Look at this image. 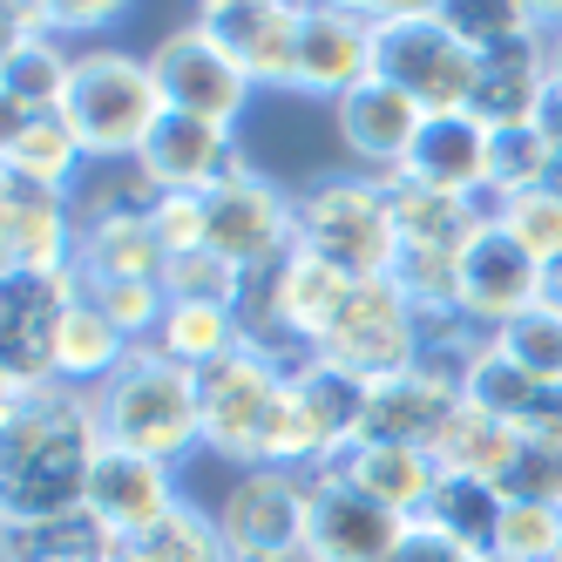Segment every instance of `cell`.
<instances>
[{
  "instance_id": "cell-1",
  "label": "cell",
  "mask_w": 562,
  "mask_h": 562,
  "mask_svg": "<svg viewBox=\"0 0 562 562\" xmlns=\"http://www.w3.org/2000/svg\"><path fill=\"white\" fill-rule=\"evenodd\" d=\"M95 393L42 386L27 400H0V521L42 529L89 508V481L102 461Z\"/></svg>"
},
{
  "instance_id": "cell-2",
  "label": "cell",
  "mask_w": 562,
  "mask_h": 562,
  "mask_svg": "<svg viewBox=\"0 0 562 562\" xmlns=\"http://www.w3.org/2000/svg\"><path fill=\"white\" fill-rule=\"evenodd\" d=\"M196 393H204V454L231 461L237 474L245 468H305L285 367L237 346L217 367L196 373Z\"/></svg>"
},
{
  "instance_id": "cell-3",
  "label": "cell",
  "mask_w": 562,
  "mask_h": 562,
  "mask_svg": "<svg viewBox=\"0 0 562 562\" xmlns=\"http://www.w3.org/2000/svg\"><path fill=\"white\" fill-rule=\"evenodd\" d=\"M95 414H102L109 448L149 454L164 468H183L204 454V393H196V373L164 359L156 346L130 352V367L95 393Z\"/></svg>"
},
{
  "instance_id": "cell-4",
  "label": "cell",
  "mask_w": 562,
  "mask_h": 562,
  "mask_svg": "<svg viewBox=\"0 0 562 562\" xmlns=\"http://www.w3.org/2000/svg\"><path fill=\"white\" fill-rule=\"evenodd\" d=\"M61 115L75 123V136H82L89 164L109 170V164H136L143 143L156 136V123L170 115V102H164V89H156L149 55L109 48V42H82L75 48V75H68Z\"/></svg>"
},
{
  "instance_id": "cell-5",
  "label": "cell",
  "mask_w": 562,
  "mask_h": 562,
  "mask_svg": "<svg viewBox=\"0 0 562 562\" xmlns=\"http://www.w3.org/2000/svg\"><path fill=\"white\" fill-rule=\"evenodd\" d=\"M373 14V68L393 89H407L427 115H461L481 82V55L454 34V21L434 8H367Z\"/></svg>"
},
{
  "instance_id": "cell-6",
  "label": "cell",
  "mask_w": 562,
  "mask_h": 562,
  "mask_svg": "<svg viewBox=\"0 0 562 562\" xmlns=\"http://www.w3.org/2000/svg\"><path fill=\"white\" fill-rule=\"evenodd\" d=\"M299 251L339 265L346 278H393L400 224L386 177H318L299 190Z\"/></svg>"
},
{
  "instance_id": "cell-7",
  "label": "cell",
  "mask_w": 562,
  "mask_h": 562,
  "mask_svg": "<svg viewBox=\"0 0 562 562\" xmlns=\"http://www.w3.org/2000/svg\"><path fill=\"white\" fill-rule=\"evenodd\" d=\"M231 562H305L312 542V474L305 468H245L211 502Z\"/></svg>"
},
{
  "instance_id": "cell-8",
  "label": "cell",
  "mask_w": 562,
  "mask_h": 562,
  "mask_svg": "<svg viewBox=\"0 0 562 562\" xmlns=\"http://www.w3.org/2000/svg\"><path fill=\"white\" fill-rule=\"evenodd\" d=\"M318 359H333L367 386L400 380L427 359V318L407 305V292L393 278H359L333 318V333L318 339Z\"/></svg>"
},
{
  "instance_id": "cell-9",
  "label": "cell",
  "mask_w": 562,
  "mask_h": 562,
  "mask_svg": "<svg viewBox=\"0 0 562 562\" xmlns=\"http://www.w3.org/2000/svg\"><path fill=\"white\" fill-rule=\"evenodd\" d=\"M149 68H156V89H164L170 115H196V123L237 130L245 109H251V95H258V82L231 61V48L217 42L204 21L170 27L164 42L149 48Z\"/></svg>"
},
{
  "instance_id": "cell-10",
  "label": "cell",
  "mask_w": 562,
  "mask_h": 562,
  "mask_svg": "<svg viewBox=\"0 0 562 562\" xmlns=\"http://www.w3.org/2000/svg\"><path fill=\"white\" fill-rule=\"evenodd\" d=\"M82 299V278H0V400H27L55 380V339L68 305Z\"/></svg>"
},
{
  "instance_id": "cell-11",
  "label": "cell",
  "mask_w": 562,
  "mask_h": 562,
  "mask_svg": "<svg viewBox=\"0 0 562 562\" xmlns=\"http://www.w3.org/2000/svg\"><path fill=\"white\" fill-rule=\"evenodd\" d=\"M204 245L217 258H231L245 278L278 271L299 251V196H285L271 177H237L224 190L204 196Z\"/></svg>"
},
{
  "instance_id": "cell-12",
  "label": "cell",
  "mask_w": 562,
  "mask_h": 562,
  "mask_svg": "<svg viewBox=\"0 0 562 562\" xmlns=\"http://www.w3.org/2000/svg\"><path fill=\"white\" fill-rule=\"evenodd\" d=\"M536 305H542V258L521 245L502 217H488L461 251V299H454L461 326L495 339L502 326H515V318L536 312Z\"/></svg>"
},
{
  "instance_id": "cell-13",
  "label": "cell",
  "mask_w": 562,
  "mask_h": 562,
  "mask_svg": "<svg viewBox=\"0 0 562 562\" xmlns=\"http://www.w3.org/2000/svg\"><path fill=\"white\" fill-rule=\"evenodd\" d=\"M75 245L82 217L68 190L0 177V278H61L75 271Z\"/></svg>"
},
{
  "instance_id": "cell-14",
  "label": "cell",
  "mask_w": 562,
  "mask_h": 562,
  "mask_svg": "<svg viewBox=\"0 0 562 562\" xmlns=\"http://www.w3.org/2000/svg\"><path fill=\"white\" fill-rule=\"evenodd\" d=\"M414 521L359 495L352 481H339L333 468L312 474V542H305V562H393V549L407 542Z\"/></svg>"
},
{
  "instance_id": "cell-15",
  "label": "cell",
  "mask_w": 562,
  "mask_h": 562,
  "mask_svg": "<svg viewBox=\"0 0 562 562\" xmlns=\"http://www.w3.org/2000/svg\"><path fill=\"white\" fill-rule=\"evenodd\" d=\"M136 170L156 190H183V196H211L237 177H251V156L237 143V130L224 123H196V115H164L156 136L143 143Z\"/></svg>"
},
{
  "instance_id": "cell-16",
  "label": "cell",
  "mask_w": 562,
  "mask_h": 562,
  "mask_svg": "<svg viewBox=\"0 0 562 562\" xmlns=\"http://www.w3.org/2000/svg\"><path fill=\"white\" fill-rule=\"evenodd\" d=\"M177 508H183L177 468L149 461V454H130V448H102L95 481H89V515L115 536V549H123V542H149Z\"/></svg>"
},
{
  "instance_id": "cell-17",
  "label": "cell",
  "mask_w": 562,
  "mask_h": 562,
  "mask_svg": "<svg viewBox=\"0 0 562 562\" xmlns=\"http://www.w3.org/2000/svg\"><path fill=\"white\" fill-rule=\"evenodd\" d=\"M292 414H299V448H305V474L333 468L352 440H367V414H373V386L352 380L333 359H305L292 373Z\"/></svg>"
},
{
  "instance_id": "cell-18",
  "label": "cell",
  "mask_w": 562,
  "mask_h": 562,
  "mask_svg": "<svg viewBox=\"0 0 562 562\" xmlns=\"http://www.w3.org/2000/svg\"><path fill=\"white\" fill-rule=\"evenodd\" d=\"M333 123H339L346 156L367 177H400L414 143H420V130H427V109L407 89H393L386 75H373V82H359L346 102H333Z\"/></svg>"
},
{
  "instance_id": "cell-19",
  "label": "cell",
  "mask_w": 562,
  "mask_h": 562,
  "mask_svg": "<svg viewBox=\"0 0 562 562\" xmlns=\"http://www.w3.org/2000/svg\"><path fill=\"white\" fill-rule=\"evenodd\" d=\"M380 68H373V14L367 8H305L299 14V68H292L299 95L346 102Z\"/></svg>"
},
{
  "instance_id": "cell-20",
  "label": "cell",
  "mask_w": 562,
  "mask_h": 562,
  "mask_svg": "<svg viewBox=\"0 0 562 562\" xmlns=\"http://www.w3.org/2000/svg\"><path fill=\"white\" fill-rule=\"evenodd\" d=\"M299 14L305 8H292V0H211V8H196V21L231 48V61L245 68L258 89H292Z\"/></svg>"
},
{
  "instance_id": "cell-21",
  "label": "cell",
  "mask_w": 562,
  "mask_h": 562,
  "mask_svg": "<svg viewBox=\"0 0 562 562\" xmlns=\"http://www.w3.org/2000/svg\"><path fill=\"white\" fill-rule=\"evenodd\" d=\"M461 393H468V407H481L488 420L515 427L521 440H562V386L529 380L495 339H481V346L468 352Z\"/></svg>"
},
{
  "instance_id": "cell-22",
  "label": "cell",
  "mask_w": 562,
  "mask_h": 562,
  "mask_svg": "<svg viewBox=\"0 0 562 562\" xmlns=\"http://www.w3.org/2000/svg\"><path fill=\"white\" fill-rule=\"evenodd\" d=\"M89 149L61 109H0V177H27L48 190H82L89 183Z\"/></svg>"
},
{
  "instance_id": "cell-23",
  "label": "cell",
  "mask_w": 562,
  "mask_h": 562,
  "mask_svg": "<svg viewBox=\"0 0 562 562\" xmlns=\"http://www.w3.org/2000/svg\"><path fill=\"white\" fill-rule=\"evenodd\" d=\"M542 95H549V21L536 34H521V42L481 55V82H474L468 115L488 130H536Z\"/></svg>"
},
{
  "instance_id": "cell-24",
  "label": "cell",
  "mask_w": 562,
  "mask_h": 562,
  "mask_svg": "<svg viewBox=\"0 0 562 562\" xmlns=\"http://www.w3.org/2000/svg\"><path fill=\"white\" fill-rule=\"evenodd\" d=\"M488 149H495V130L474 123V115H427V130L407 156V183L420 190H440V196H474L488 204Z\"/></svg>"
},
{
  "instance_id": "cell-25",
  "label": "cell",
  "mask_w": 562,
  "mask_h": 562,
  "mask_svg": "<svg viewBox=\"0 0 562 562\" xmlns=\"http://www.w3.org/2000/svg\"><path fill=\"white\" fill-rule=\"evenodd\" d=\"M333 474L414 521L427 508V495H434V481H440V461L420 454V448H393V440H352V448L333 461Z\"/></svg>"
},
{
  "instance_id": "cell-26",
  "label": "cell",
  "mask_w": 562,
  "mask_h": 562,
  "mask_svg": "<svg viewBox=\"0 0 562 562\" xmlns=\"http://www.w3.org/2000/svg\"><path fill=\"white\" fill-rule=\"evenodd\" d=\"M386 196H393V224H400V245L414 251H468V237L488 224L495 211L474 204V196H440V190H420L407 177H386Z\"/></svg>"
},
{
  "instance_id": "cell-27",
  "label": "cell",
  "mask_w": 562,
  "mask_h": 562,
  "mask_svg": "<svg viewBox=\"0 0 562 562\" xmlns=\"http://www.w3.org/2000/svg\"><path fill=\"white\" fill-rule=\"evenodd\" d=\"M130 352H136L130 333H115L89 299H75L68 318H61V339H55V380L75 386V393H102L115 373L130 367Z\"/></svg>"
},
{
  "instance_id": "cell-28",
  "label": "cell",
  "mask_w": 562,
  "mask_h": 562,
  "mask_svg": "<svg viewBox=\"0 0 562 562\" xmlns=\"http://www.w3.org/2000/svg\"><path fill=\"white\" fill-rule=\"evenodd\" d=\"M502 508H508L502 481H481V474H454V468H440L434 495H427V508H420L414 521H427V529H440V536H454V542H461V549H474V555H495Z\"/></svg>"
},
{
  "instance_id": "cell-29",
  "label": "cell",
  "mask_w": 562,
  "mask_h": 562,
  "mask_svg": "<svg viewBox=\"0 0 562 562\" xmlns=\"http://www.w3.org/2000/svg\"><path fill=\"white\" fill-rule=\"evenodd\" d=\"M170 251L149 217H82L75 278H164Z\"/></svg>"
},
{
  "instance_id": "cell-30",
  "label": "cell",
  "mask_w": 562,
  "mask_h": 562,
  "mask_svg": "<svg viewBox=\"0 0 562 562\" xmlns=\"http://www.w3.org/2000/svg\"><path fill=\"white\" fill-rule=\"evenodd\" d=\"M149 346L164 352V359H177V367L204 373V367H217L224 352L245 346V326H237V305H217V299H170V305H164V326H156Z\"/></svg>"
},
{
  "instance_id": "cell-31",
  "label": "cell",
  "mask_w": 562,
  "mask_h": 562,
  "mask_svg": "<svg viewBox=\"0 0 562 562\" xmlns=\"http://www.w3.org/2000/svg\"><path fill=\"white\" fill-rule=\"evenodd\" d=\"M68 75H75V48L55 34L0 42V109H61Z\"/></svg>"
},
{
  "instance_id": "cell-32",
  "label": "cell",
  "mask_w": 562,
  "mask_h": 562,
  "mask_svg": "<svg viewBox=\"0 0 562 562\" xmlns=\"http://www.w3.org/2000/svg\"><path fill=\"white\" fill-rule=\"evenodd\" d=\"M515 448H521V434H515V427L488 420L481 407H461V414H454V427L440 434L434 461H440V468H454V474L502 481V474H508V461H515Z\"/></svg>"
},
{
  "instance_id": "cell-33",
  "label": "cell",
  "mask_w": 562,
  "mask_h": 562,
  "mask_svg": "<svg viewBox=\"0 0 562 562\" xmlns=\"http://www.w3.org/2000/svg\"><path fill=\"white\" fill-rule=\"evenodd\" d=\"M109 562H231V549H224V536H217L211 508H204V502H183L149 542H123Z\"/></svg>"
},
{
  "instance_id": "cell-34",
  "label": "cell",
  "mask_w": 562,
  "mask_h": 562,
  "mask_svg": "<svg viewBox=\"0 0 562 562\" xmlns=\"http://www.w3.org/2000/svg\"><path fill=\"white\" fill-rule=\"evenodd\" d=\"M82 299L109 318L115 333H130L136 346L156 339V326H164V305H170L164 278H82Z\"/></svg>"
},
{
  "instance_id": "cell-35",
  "label": "cell",
  "mask_w": 562,
  "mask_h": 562,
  "mask_svg": "<svg viewBox=\"0 0 562 562\" xmlns=\"http://www.w3.org/2000/svg\"><path fill=\"white\" fill-rule=\"evenodd\" d=\"M42 555H55V562H109L115 536L89 508L68 515V521H42V529H8V562H42Z\"/></svg>"
},
{
  "instance_id": "cell-36",
  "label": "cell",
  "mask_w": 562,
  "mask_h": 562,
  "mask_svg": "<svg viewBox=\"0 0 562 562\" xmlns=\"http://www.w3.org/2000/svg\"><path fill=\"white\" fill-rule=\"evenodd\" d=\"M440 14L454 21V34L474 55L508 48V42H521V34H536L549 21V8H529V0H440Z\"/></svg>"
},
{
  "instance_id": "cell-37",
  "label": "cell",
  "mask_w": 562,
  "mask_h": 562,
  "mask_svg": "<svg viewBox=\"0 0 562 562\" xmlns=\"http://www.w3.org/2000/svg\"><path fill=\"white\" fill-rule=\"evenodd\" d=\"M549 136L542 130H495V149H488V211L508 204L521 190H542L549 177Z\"/></svg>"
},
{
  "instance_id": "cell-38",
  "label": "cell",
  "mask_w": 562,
  "mask_h": 562,
  "mask_svg": "<svg viewBox=\"0 0 562 562\" xmlns=\"http://www.w3.org/2000/svg\"><path fill=\"white\" fill-rule=\"evenodd\" d=\"M495 346H502V352H508L529 380L562 386V312H555V305L521 312L515 326H502V333H495Z\"/></svg>"
},
{
  "instance_id": "cell-39",
  "label": "cell",
  "mask_w": 562,
  "mask_h": 562,
  "mask_svg": "<svg viewBox=\"0 0 562 562\" xmlns=\"http://www.w3.org/2000/svg\"><path fill=\"white\" fill-rule=\"evenodd\" d=\"M245 285H251V278L237 271L231 258H217L211 245L177 251V258L164 265V292H170V299H217V305H237V299H245Z\"/></svg>"
},
{
  "instance_id": "cell-40",
  "label": "cell",
  "mask_w": 562,
  "mask_h": 562,
  "mask_svg": "<svg viewBox=\"0 0 562 562\" xmlns=\"http://www.w3.org/2000/svg\"><path fill=\"white\" fill-rule=\"evenodd\" d=\"M495 555L502 562H555L562 555V508L508 502L502 508V529H495Z\"/></svg>"
},
{
  "instance_id": "cell-41",
  "label": "cell",
  "mask_w": 562,
  "mask_h": 562,
  "mask_svg": "<svg viewBox=\"0 0 562 562\" xmlns=\"http://www.w3.org/2000/svg\"><path fill=\"white\" fill-rule=\"evenodd\" d=\"M502 495L508 502H542L562 508V440H521L508 474H502Z\"/></svg>"
},
{
  "instance_id": "cell-42",
  "label": "cell",
  "mask_w": 562,
  "mask_h": 562,
  "mask_svg": "<svg viewBox=\"0 0 562 562\" xmlns=\"http://www.w3.org/2000/svg\"><path fill=\"white\" fill-rule=\"evenodd\" d=\"M495 217H502L542 265L562 258V196H555V190H521V196H508V204H495Z\"/></svg>"
},
{
  "instance_id": "cell-43",
  "label": "cell",
  "mask_w": 562,
  "mask_h": 562,
  "mask_svg": "<svg viewBox=\"0 0 562 562\" xmlns=\"http://www.w3.org/2000/svg\"><path fill=\"white\" fill-rule=\"evenodd\" d=\"M156 237H164V251H196L204 245V196H183V190H164L156 196V211H149Z\"/></svg>"
},
{
  "instance_id": "cell-44",
  "label": "cell",
  "mask_w": 562,
  "mask_h": 562,
  "mask_svg": "<svg viewBox=\"0 0 562 562\" xmlns=\"http://www.w3.org/2000/svg\"><path fill=\"white\" fill-rule=\"evenodd\" d=\"M115 14H123L115 0H75V8H55V0H48V34L75 48V34H102Z\"/></svg>"
},
{
  "instance_id": "cell-45",
  "label": "cell",
  "mask_w": 562,
  "mask_h": 562,
  "mask_svg": "<svg viewBox=\"0 0 562 562\" xmlns=\"http://www.w3.org/2000/svg\"><path fill=\"white\" fill-rule=\"evenodd\" d=\"M393 562H488V555H474V549H461L454 536H440V529H427V521H414L407 542L393 549Z\"/></svg>"
},
{
  "instance_id": "cell-46",
  "label": "cell",
  "mask_w": 562,
  "mask_h": 562,
  "mask_svg": "<svg viewBox=\"0 0 562 562\" xmlns=\"http://www.w3.org/2000/svg\"><path fill=\"white\" fill-rule=\"evenodd\" d=\"M536 130L549 136V149H562V82H549V95H542V115H536Z\"/></svg>"
},
{
  "instance_id": "cell-47",
  "label": "cell",
  "mask_w": 562,
  "mask_h": 562,
  "mask_svg": "<svg viewBox=\"0 0 562 562\" xmlns=\"http://www.w3.org/2000/svg\"><path fill=\"white\" fill-rule=\"evenodd\" d=\"M549 82H562V8H549Z\"/></svg>"
},
{
  "instance_id": "cell-48",
  "label": "cell",
  "mask_w": 562,
  "mask_h": 562,
  "mask_svg": "<svg viewBox=\"0 0 562 562\" xmlns=\"http://www.w3.org/2000/svg\"><path fill=\"white\" fill-rule=\"evenodd\" d=\"M542 305H555V312H562V258H555V265H542Z\"/></svg>"
},
{
  "instance_id": "cell-49",
  "label": "cell",
  "mask_w": 562,
  "mask_h": 562,
  "mask_svg": "<svg viewBox=\"0 0 562 562\" xmlns=\"http://www.w3.org/2000/svg\"><path fill=\"white\" fill-rule=\"evenodd\" d=\"M542 190H555V196H562V149L549 156V177H542Z\"/></svg>"
},
{
  "instance_id": "cell-50",
  "label": "cell",
  "mask_w": 562,
  "mask_h": 562,
  "mask_svg": "<svg viewBox=\"0 0 562 562\" xmlns=\"http://www.w3.org/2000/svg\"><path fill=\"white\" fill-rule=\"evenodd\" d=\"M42 562H55V555H42Z\"/></svg>"
},
{
  "instance_id": "cell-51",
  "label": "cell",
  "mask_w": 562,
  "mask_h": 562,
  "mask_svg": "<svg viewBox=\"0 0 562 562\" xmlns=\"http://www.w3.org/2000/svg\"><path fill=\"white\" fill-rule=\"evenodd\" d=\"M488 562H502V555H488Z\"/></svg>"
},
{
  "instance_id": "cell-52",
  "label": "cell",
  "mask_w": 562,
  "mask_h": 562,
  "mask_svg": "<svg viewBox=\"0 0 562 562\" xmlns=\"http://www.w3.org/2000/svg\"><path fill=\"white\" fill-rule=\"evenodd\" d=\"M555 562H562V555H555Z\"/></svg>"
}]
</instances>
